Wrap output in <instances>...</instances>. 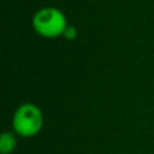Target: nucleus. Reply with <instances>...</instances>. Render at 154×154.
<instances>
[{
    "label": "nucleus",
    "instance_id": "obj_1",
    "mask_svg": "<svg viewBox=\"0 0 154 154\" xmlns=\"http://www.w3.org/2000/svg\"><path fill=\"white\" fill-rule=\"evenodd\" d=\"M35 30L45 37H55L65 32L67 24L65 16L57 8L48 7L38 11L34 17Z\"/></svg>",
    "mask_w": 154,
    "mask_h": 154
},
{
    "label": "nucleus",
    "instance_id": "obj_3",
    "mask_svg": "<svg viewBox=\"0 0 154 154\" xmlns=\"http://www.w3.org/2000/svg\"><path fill=\"white\" fill-rule=\"evenodd\" d=\"M16 147V140L12 134L10 132H4L0 138V150L2 154H8L11 153Z\"/></svg>",
    "mask_w": 154,
    "mask_h": 154
},
{
    "label": "nucleus",
    "instance_id": "obj_2",
    "mask_svg": "<svg viewBox=\"0 0 154 154\" xmlns=\"http://www.w3.org/2000/svg\"><path fill=\"white\" fill-rule=\"evenodd\" d=\"M14 130L22 136H32L42 126V113L38 107L31 103L20 106L13 119Z\"/></svg>",
    "mask_w": 154,
    "mask_h": 154
},
{
    "label": "nucleus",
    "instance_id": "obj_4",
    "mask_svg": "<svg viewBox=\"0 0 154 154\" xmlns=\"http://www.w3.org/2000/svg\"><path fill=\"white\" fill-rule=\"evenodd\" d=\"M64 34H65V36L67 38H75L76 37V30H75L73 26H67Z\"/></svg>",
    "mask_w": 154,
    "mask_h": 154
}]
</instances>
